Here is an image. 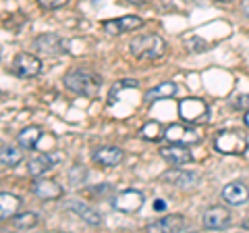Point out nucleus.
<instances>
[{
    "label": "nucleus",
    "instance_id": "c756f323",
    "mask_svg": "<svg viewBox=\"0 0 249 233\" xmlns=\"http://www.w3.org/2000/svg\"><path fill=\"white\" fill-rule=\"evenodd\" d=\"M164 206H166V204H164L162 200H156V202H154V208H156V211H162Z\"/></svg>",
    "mask_w": 249,
    "mask_h": 233
},
{
    "label": "nucleus",
    "instance_id": "2f4dec72",
    "mask_svg": "<svg viewBox=\"0 0 249 233\" xmlns=\"http://www.w3.org/2000/svg\"><path fill=\"white\" fill-rule=\"evenodd\" d=\"M245 125L249 127V111H247V115H245Z\"/></svg>",
    "mask_w": 249,
    "mask_h": 233
},
{
    "label": "nucleus",
    "instance_id": "4be33fe9",
    "mask_svg": "<svg viewBox=\"0 0 249 233\" xmlns=\"http://www.w3.org/2000/svg\"><path fill=\"white\" fill-rule=\"evenodd\" d=\"M25 158V152L19 146H4V148H0V165L2 167H17L23 162Z\"/></svg>",
    "mask_w": 249,
    "mask_h": 233
},
{
    "label": "nucleus",
    "instance_id": "f704fd0d",
    "mask_svg": "<svg viewBox=\"0 0 249 233\" xmlns=\"http://www.w3.org/2000/svg\"><path fill=\"white\" fill-rule=\"evenodd\" d=\"M0 57H2V48H0Z\"/></svg>",
    "mask_w": 249,
    "mask_h": 233
},
{
    "label": "nucleus",
    "instance_id": "412c9836",
    "mask_svg": "<svg viewBox=\"0 0 249 233\" xmlns=\"http://www.w3.org/2000/svg\"><path fill=\"white\" fill-rule=\"evenodd\" d=\"M52 167H54V156H50V154H37V156H34L27 162V173L31 177H42Z\"/></svg>",
    "mask_w": 249,
    "mask_h": 233
},
{
    "label": "nucleus",
    "instance_id": "9d476101",
    "mask_svg": "<svg viewBox=\"0 0 249 233\" xmlns=\"http://www.w3.org/2000/svg\"><path fill=\"white\" fill-rule=\"evenodd\" d=\"M34 48L42 54V57H60L65 54V40L58 38L56 34H42L34 40Z\"/></svg>",
    "mask_w": 249,
    "mask_h": 233
},
{
    "label": "nucleus",
    "instance_id": "6ab92c4d",
    "mask_svg": "<svg viewBox=\"0 0 249 233\" xmlns=\"http://www.w3.org/2000/svg\"><path fill=\"white\" fill-rule=\"evenodd\" d=\"M23 206V200L11 192H0V221L13 219Z\"/></svg>",
    "mask_w": 249,
    "mask_h": 233
},
{
    "label": "nucleus",
    "instance_id": "4468645a",
    "mask_svg": "<svg viewBox=\"0 0 249 233\" xmlns=\"http://www.w3.org/2000/svg\"><path fill=\"white\" fill-rule=\"evenodd\" d=\"M160 156L173 167L189 165V162L193 160V154L189 150V146H181V144H170V146H166V148H162Z\"/></svg>",
    "mask_w": 249,
    "mask_h": 233
},
{
    "label": "nucleus",
    "instance_id": "a878e982",
    "mask_svg": "<svg viewBox=\"0 0 249 233\" xmlns=\"http://www.w3.org/2000/svg\"><path fill=\"white\" fill-rule=\"evenodd\" d=\"M79 175H83V177H88V171H85L83 167H73V169H69V179H71V183L73 185H77V183H81L83 179H79Z\"/></svg>",
    "mask_w": 249,
    "mask_h": 233
},
{
    "label": "nucleus",
    "instance_id": "cd10ccee",
    "mask_svg": "<svg viewBox=\"0 0 249 233\" xmlns=\"http://www.w3.org/2000/svg\"><path fill=\"white\" fill-rule=\"evenodd\" d=\"M112 192V185L110 183H102V185H96V188H91V194H96L98 198H104L102 194H110Z\"/></svg>",
    "mask_w": 249,
    "mask_h": 233
},
{
    "label": "nucleus",
    "instance_id": "2eb2a0df",
    "mask_svg": "<svg viewBox=\"0 0 249 233\" xmlns=\"http://www.w3.org/2000/svg\"><path fill=\"white\" fill-rule=\"evenodd\" d=\"M231 225V213L224 206H212L204 214V227L210 231H220Z\"/></svg>",
    "mask_w": 249,
    "mask_h": 233
},
{
    "label": "nucleus",
    "instance_id": "393cba45",
    "mask_svg": "<svg viewBox=\"0 0 249 233\" xmlns=\"http://www.w3.org/2000/svg\"><path fill=\"white\" fill-rule=\"evenodd\" d=\"M69 2V0H37V4L42 6L46 11H56V9H62Z\"/></svg>",
    "mask_w": 249,
    "mask_h": 233
},
{
    "label": "nucleus",
    "instance_id": "39448f33",
    "mask_svg": "<svg viewBox=\"0 0 249 233\" xmlns=\"http://www.w3.org/2000/svg\"><path fill=\"white\" fill-rule=\"evenodd\" d=\"M164 139H168L170 144H181V146H196L199 142H204V134L201 129L189 125H168L164 131Z\"/></svg>",
    "mask_w": 249,
    "mask_h": 233
},
{
    "label": "nucleus",
    "instance_id": "aec40b11",
    "mask_svg": "<svg viewBox=\"0 0 249 233\" xmlns=\"http://www.w3.org/2000/svg\"><path fill=\"white\" fill-rule=\"evenodd\" d=\"M177 83L175 81H162V83H158L156 88H150L145 92V96H143V100L147 104H152V102H156V100H166V98H173L175 94H177Z\"/></svg>",
    "mask_w": 249,
    "mask_h": 233
},
{
    "label": "nucleus",
    "instance_id": "9b49d317",
    "mask_svg": "<svg viewBox=\"0 0 249 233\" xmlns=\"http://www.w3.org/2000/svg\"><path fill=\"white\" fill-rule=\"evenodd\" d=\"M31 192L36 194L37 198L42 200H60L65 190L56 179H48V177H36L34 185H31Z\"/></svg>",
    "mask_w": 249,
    "mask_h": 233
},
{
    "label": "nucleus",
    "instance_id": "6e6552de",
    "mask_svg": "<svg viewBox=\"0 0 249 233\" xmlns=\"http://www.w3.org/2000/svg\"><path fill=\"white\" fill-rule=\"evenodd\" d=\"M160 181L170 183V185L181 188V190H191L199 183V175L193 173V171H183L181 167H173L160 175Z\"/></svg>",
    "mask_w": 249,
    "mask_h": 233
},
{
    "label": "nucleus",
    "instance_id": "ddd939ff",
    "mask_svg": "<svg viewBox=\"0 0 249 233\" xmlns=\"http://www.w3.org/2000/svg\"><path fill=\"white\" fill-rule=\"evenodd\" d=\"M124 158V152L119 148V146H100L91 152V160L100 167H116L121 165Z\"/></svg>",
    "mask_w": 249,
    "mask_h": 233
},
{
    "label": "nucleus",
    "instance_id": "20e7f679",
    "mask_svg": "<svg viewBox=\"0 0 249 233\" xmlns=\"http://www.w3.org/2000/svg\"><path fill=\"white\" fill-rule=\"evenodd\" d=\"M178 115L185 123L197 125L210 119V106L201 98H185L178 102Z\"/></svg>",
    "mask_w": 249,
    "mask_h": 233
},
{
    "label": "nucleus",
    "instance_id": "f03ea898",
    "mask_svg": "<svg viewBox=\"0 0 249 233\" xmlns=\"http://www.w3.org/2000/svg\"><path fill=\"white\" fill-rule=\"evenodd\" d=\"M129 50L137 60H158L166 54V42L156 34H142L131 40Z\"/></svg>",
    "mask_w": 249,
    "mask_h": 233
},
{
    "label": "nucleus",
    "instance_id": "f257e3e1",
    "mask_svg": "<svg viewBox=\"0 0 249 233\" xmlns=\"http://www.w3.org/2000/svg\"><path fill=\"white\" fill-rule=\"evenodd\" d=\"M62 81H65V88L69 92L83 98L98 96L100 88H102V77L93 71H88V69H71L62 77Z\"/></svg>",
    "mask_w": 249,
    "mask_h": 233
},
{
    "label": "nucleus",
    "instance_id": "bb28decb",
    "mask_svg": "<svg viewBox=\"0 0 249 233\" xmlns=\"http://www.w3.org/2000/svg\"><path fill=\"white\" fill-rule=\"evenodd\" d=\"M232 104L237 108H249V94H237L232 98Z\"/></svg>",
    "mask_w": 249,
    "mask_h": 233
},
{
    "label": "nucleus",
    "instance_id": "f8f14e48",
    "mask_svg": "<svg viewBox=\"0 0 249 233\" xmlns=\"http://www.w3.org/2000/svg\"><path fill=\"white\" fill-rule=\"evenodd\" d=\"M143 25V19L137 17V15H124V17L119 19H110V21H104V32L110 34V36H119L124 32H135Z\"/></svg>",
    "mask_w": 249,
    "mask_h": 233
},
{
    "label": "nucleus",
    "instance_id": "423d86ee",
    "mask_svg": "<svg viewBox=\"0 0 249 233\" xmlns=\"http://www.w3.org/2000/svg\"><path fill=\"white\" fill-rule=\"evenodd\" d=\"M42 69H44L42 58H37V57H34V54H29V52L17 54V57L13 58V65H11V71L17 77H21V79L37 77L42 73Z\"/></svg>",
    "mask_w": 249,
    "mask_h": 233
},
{
    "label": "nucleus",
    "instance_id": "1a4fd4ad",
    "mask_svg": "<svg viewBox=\"0 0 249 233\" xmlns=\"http://www.w3.org/2000/svg\"><path fill=\"white\" fill-rule=\"evenodd\" d=\"M187 227H189V221H187L183 214H166L154 223H147L145 231H150V233H178V231H185Z\"/></svg>",
    "mask_w": 249,
    "mask_h": 233
},
{
    "label": "nucleus",
    "instance_id": "7c9ffc66",
    "mask_svg": "<svg viewBox=\"0 0 249 233\" xmlns=\"http://www.w3.org/2000/svg\"><path fill=\"white\" fill-rule=\"evenodd\" d=\"M243 11H245V15L249 17V0H245V2H243Z\"/></svg>",
    "mask_w": 249,
    "mask_h": 233
},
{
    "label": "nucleus",
    "instance_id": "0eeeda50",
    "mask_svg": "<svg viewBox=\"0 0 249 233\" xmlns=\"http://www.w3.org/2000/svg\"><path fill=\"white\" fill-rule=\"evenodd\" d=\"M143 204H145V196H143V192H139V190H124L112 198V206L124 214L139 213L143 208Z\"/></svg>",
    "mask_w": 249,
    "mask_h": 233
},
{
    "label": "nucleus",
    "instance_id": "473e14b6",
    "mask_svg": "<svg viewBox=\"0 0 249 233\" xmlns=\"http://www.w3.org/2000/svg\"><path fill=\"white\" fill-rule=\"evenodd\" d=\"M243 229H249V221H243Z\"/></svg>",
    "mask_w": 249,
    "mask_h": 233
},
{
    "label": "nucleus",
    "instance_id": "dca6fc26",
    "mask_svg": "<svg viewBox=\"0 0 249 233\" xmlns=\"http://www.w3.org/2000/svg\"><path fill=\"white\" fill-rule=\"evenodd\" d=\"M67 208L69 211H73L79 219L85 223V225H91V227H98L100 223H102V216L98 214L96 208H91L89 204H85V202H79V200H71L67 202Z\"/></svg>",
    "mask_w": 249,
    "mask_h": 233
},
{
    "label": "nucleus",
    "instance_id": "5701e85b",
    "mask_svg": "<svg viewBox=\"0 0 249 233\" xmlns=\"http://www.w3.org/2000/svg\"><path fill=\"white\" fill-rule=\"evenodd\" d=\"M37 223H40V216H37V213H34V211L17 213V214L13 216V227L15 229H21V231H27L31 227H36Z\"/></svg>",
    "mask_w": 249,
    "mask_h": 233
},
{
    "label": "nucleus",
    "instance_id": "b1692460",
    "mask_svg": "<svg viewBox=\"0 0 249 233\" xmlns=\"http://www.w3.org/2000/svg\"><path fill=\"white\" fill-rule=\"evenodd\" d=\"M164 131L166 129L162 127L158 121H147L145 125L139 129V136L147 139V142H160V139H164Z\"/></svg>",
    "mask_w": 249,
    "mask_h": 233
},
{
    "label": "nucleus",
    "instance_id": "7ed1b4c3",
    "mask_svg": "<svg viewBox=\"0 0 249 233\" xmlns=\"http://www.w3.org/2000/svg\"><path fill=\"white\" fill-rule=\"evenodd\" d=\"M214 148L220 154H229V156H237L247 150V137L237 129H224L216 136Z\"/></svg>",
    "mask_w": 249,
    "mask_h": 233
},
{
    "label": "nucleus",
    "instance_id": "c85d7f7f",
    "mask_svg": "<svg viewBox=\"0 0 249 233\" xmlns=\"http://www.w3.org/2000/svg\"><path fill=\"white\" fill-rule=\"evenodd\" d=\"M124 2H129V4H133V6H145V4H150L152 0H124Z\"/></svg>",
    "mask_w": 249,
    "mask_h": 233
},
{
    "label": "nucleus",
    "instance_id": "f3484780",
    "mask_svg": "<svg viewBox=\"0 0 249 233\" xmlns=\"http://www.w3.org/2000/svg\"><path fill=\"white\" fill-rule=\"evenodd\" d=\"M222 200L231 206H241L249 200V190L241 181H232L222 188Z\"/></svg>",
    "mask_w": 249,
    "mask_h": 233
},
{
    "label": "nucleus",
    "instance_id": "a211bd4d",
    "mask_svg": "<svg viewBox=\"0 0 249 233\" xmlns=\"http://www.w3.org/2000/svg\"><path fill=\"white\" fill-rule=\"evenodd\" d=\"M44 137V129L40 125H29V127H23L17 136V144L25 150H36L40 139Z\"/></svg>",
    "mask_w": 249,
    "mask_h": 233
},
{
    "label": "nucleus",
    "instance_id": "72a5a7b5",
    "mask_svg": "<svg viewBox=\"0 0 249 233\" xmlns=\"http://www.w3.org/2000/svg\"><path fill=\"white\" fill-rule=\"evenodd\" d=\"M214 2H232V0H214Z\"/></svg>",
    "mask_w": 249,
    "mask_h": 233
}]
</instances>
